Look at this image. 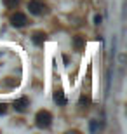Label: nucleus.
<instances>
[{
    "label": "nucleus",
    "instance_id": "1",
    "mask_svg": "<svg viewBox=\"0 0 127 134\" xmlns=\"http://www.w3.org/2000/svg\"><path fill=\"white\" fill-rule=\"evenodd\" d=\"M35 124H37L38 129H47V127H51V124H52V115H51V111L40 110L38 113L35 115Z\"/></svg>",
    "mask_w": 127,
    "mask_h": 134
},
{
    "label": "nucleus",
    "instance_id": "2",
    "mask_svg": "<svg viewBox=\"0 0 127 134\" xmlns=\"http://www.w3.org/2000/svg\"><path fill=\"white\" fill-rule=\"evenodd\" d=\"M28 10H30V14H33V16H42L49 9H47V4H45L44 0H30Z\"/></svg>",
    "mask_w": 127,
    "mask_h": 134
},
{
    "label": "nucleus",
    "instance_id": "3",
    "mask_svg": "<svg viewBox=\"0 0 127 134\" xmlns=\"http://www.w3.org/2000/svg\"><path fill=\"white\" fill-rule=\"evenodd\" d=\"M9 21L14 28H23V26L28 25V18H26V14H23V12H14V14L10 16Z\"/></svg>",
    "mask_w": 127,
    "mask_h": 134
},
{
    "label": "nucleus",
    "instance_id": "4",
    "mask_svg": "<svg viewBox=\"0 0 127 134\" xmlns=\"http://www.w3.org/2000/svg\"><path fill=\"white\" fill-rule=\"evenodd\" d=\"M14 110L16 111H19V113H23V111H26L28 110V106H30V99L26 98V96H23V98H18V99L14 101Z\"/></svg>",
    "mask_w": 127,
    "mask_h": 134
},
{
    "label": "nucleus",
    "instance_id": "5",
    "mask_svg": "<svg viewBox=\"0 0 127 134\" xmlns=\"http://www.w3.org/2000/svg\"><path fill=\"white\" fill-rule=\"evenodd\" d=\"M54 103L58 104V106H64L66 104V98H64V92L61 89H58L54 92Z\"/></svg>",
    "mask_w": 127,
    "mask_h": 134
},
{
    "label": "nucleus",
    "instance_id": "6",
    "mask_svg": "<svg viewBox=\"0 0 127 134\" xmlns=\"http://www.w3.org/2000/svg\"><path fill=\"white\" fill-rule=\"evenodd\" d=\"M31 42H33L35 45H42L45 42V33L44 31H35V33L31 35Z\"/></svg>",
    "mask_w": 127,
    "mask_h": 134
},
{
    "label": "nucleus",
    "instance_id": "7",
    "mask_svg": "<svg viewBox=\"0 0 127 134\" xmlns=\"http://www.w3.org/2000/svg\"><path fill=\"white\" fill-rule=\"evenodd\" d=\"M73 49L75 51H82L84 45H85V40H84V37H80V35H77V37H73Z\"/></svg>",
    "mask_w": 127,
    "mask_h": 134
},
{
    "label": "nucleus",
    "instance_id": "8",
    "mask_svg": "<svg viewBox=\"0 0 127 134\" xmlns=\"http://www.w3.org/2000/svg\"><path fill=\"white\" fill-rule=\"evenodd\" d=\"M103 127H104V124L99 122V120H91V122H89V131H91V132H98Z\"/></svg>",
    "mask_w": 127,
    "mask_h": 134
},
{
    "label": "nucleus",
    "instance_id": "9",
    "mask_svg": "<svg viewBox=\"0 0 127 134\" xmlns=\"http://www.w3.org/2000/svg\"><path fill=\"white\" fill-rule=\"evenodd\" d=\"M18 4H19V0H4V5L7 9H14L18 7Z\"/></svg>",
    "mask_w": 127,
    "mask_h": 134
},
{
    "label": "nucleus",
    "instance_id": "10",
    "mask_svg": "<svg viewBox=\"0 0 127 134\" xmlns=\"http://www.w3.org/2000/svg\"><path fill=\"white\" fill-rule=\"evenodd\" d=\"M110 87H112V68H108L106 71V92H110Z\"/></svg>",
    "mask_w": 127,
    "mask_h": 134
},
{
    "label": "nucleus",
    "instance_id": "11",
    "mask_svg": "<svg viewBox=\"0 0 127 134\" xmlns=\"http://www.w3.org/2000/svg\"><path fill=\"white\" fill-rule=\"evenodd\" d=\"M80 104H82V108H87L89 106V98L82 96V98H80Z\"/></svg>",
    "mask_w": 127,
    "mask_h": 134
},
{
    "label": "nucleus",
    "instance_id": "12",
    "mask_svg": "<svg viewBox=\"0 0 127 134\" xmlns=\"http://www.w3.org/2000/svg\"><path fill=\"white\" fill-rule=\"evenodd\" d=\"M101 23H103V16L101 14H96V16H94V25H101Z\"/></svg>",
    "mask_w": 127,
    "mask_h": 134
},
{
    "label": "nucleus",
    "instance_id": "13",
    "mask_svg": "<svg viewBox=\"0 0 127 134\" xmlns=\"http://www.w3.org/2000/svg\"><path fill=\"white\" fill-rule=\"evenodd\" d=\"M5 111H7V104L0 103V115H5Z\"/></svg>",
    "mask_w": 127,
    "mask_h": 134
}]
</instances>
